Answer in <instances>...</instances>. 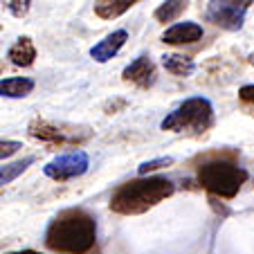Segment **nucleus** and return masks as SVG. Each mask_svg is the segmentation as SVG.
Instances as JSON below:
<instances>
[{
  "label": "nucleus",
  "mask_w": 254,
  "mask_h": 254,
  "mask_svg": "<svg viewBox=\"0 0 254 254\" xmlns=\"http://www.w3.org/2000/svg\"><path fill=\"white\" fill-rule=\"evenodd\" d=\"M155 77H158V72H155V63L151 61V57H137L122 72V79L126 83H133V86L144 88V90L153 86Z\"/></svg>",
  "instance_id": "obj_8"
},
{
  "label": "nucleus",
  "mask_w": 254,
  "mask_h": 254,
  "mask_svg": "<svg viewBox=\"0 0 254 254\" xmlns=\"http://www.w3.org/2000/svg\"><path fill=\"white\" fill-rule=\"evenodd\" d=\"M211 124H214V106H211V101L205 99V97H189L164 117L160 128L200 137L211 128Z\"/></svg>",
  "instance_id": "obj_3"
},
{
  "label": "nucleus",
  "mask_w": 254,
  "mask_h": 254,
  "mask_svg": "<svg viewBox=\"0 0 254 254\" xmlns=\"http://www.w3.org/2000/svg\"><path fill=\"white\" fill-rule=\"evenodd\" d=\"M27 130L32 137L43 139V142H52V144H77L90 137V133H79V128H74V126L52 124V122L41 120V117L29 122Z\"/></svg>",
  "instance_id": "obj_7"
},
{
  "label": "nucleus",
  "mask_w": 254,
  "mask_h": 254,
  "mask_svg": "<svg viewBox=\"0 0 254 254\" xmlns=\"http://www.w3.org/2000/svg\"><path fill=\"white\" fill-rule=\"evenodd\" d=\"M239 99L243 101L245 106H252V108H254V83L241 88V90H239Z\"/></svg>",
  "instance_id": "obj_20"
},
{
  "label": "nucleus",
  "mask_w": 254,
  "mask_h": 254,
  "mask_svg": "<svg viewBox=\"0 0 254 254\" xmlns=\"http://www.w3.org/2000/svg\"><path fill=\"white\" fill-rule=\"evenodd\" d=\"M135 2H139V0H95V14L104 20H113L126 14Z\"/></svg>",
  "instance_id": "obj_13"
},
{
  "label": "nucleus",
  "mask_w": 254,
  "mask_h": 254,
  "mask_svg": "<svg viewBox=\"0 0 254 254\" xmlns=\"http://www.w3.org/2000/svg\"><path fill=\"white\" fill-rule=\"evenodd\" d=\"M88 167H90V158H88L86 151H70V153H63L59 158L50 160L43 167V173L57 183H65V180L83 176Z\"/></svg>",
  "instance_id": "obj_6"
},
{
  "label": "nucleus",
  "mask_w": 254,
  "mask_h": 254,
  "mask_svg": "<svg viewBox=\"0 0 254 254\" xmlns=\"http://www.w3.org/2000/svg\"><path fill=\"white\" fill-rule=\"evenodd\" d=\"M202 39V27L198 23L185 20V23H176L162 34V41L167 45H189Z\"/></svg>",
  "instance_id": "obj_10"
},
{
  "label": "nucleus",
  "mask_w": 254,
  "mask_h": 254,
  "mask_svg": "<svg viewBox=\"0 0 254 254\" xmlns=\"http://www.w3.org/2000/svg\"><path fill=\"white\" fill-rule=\"evenodd\" d=\"M23 149V144L16 142V139H0V160L9 158V155L18 153V151Z\"/></svg>",
  "instance_id": "obj_18"
},
{
  "label": "nucleus",
  "mask_w": 254,
  "mask_h": 254,
  "mask_svg": "<svg viewBox=\"0 0 254 254\" xmlns=\"http://www.w3.org/2000/svg\"><path fill=\"white\" fill-rule=\"evenodd\" d=\"M5 70V61H2V59H0V72Z\"/></svg>",
  "instance_id": "obj_22"
},
{
  "label": "nucleus",
  "mask_w": 254,
  "mask_h": 254,
  "mask_svg": "<svg viewBox=\"0 0 254 254\" xmlns=\"http://www.w3.org/2000/svg\"><path fill=\"white\" fill-rule=\"evenodd\" d=\"M97 243V221L81 207L54 216L45 232V245L59 254H88Z\"/></svg>",
  "instance_id": "obj_1"
},
{
  "label": "nucleus",
  "mask_w": 254,
  "mask_h": 254,
  "mask_svg": "<svg viewBox=\"0 0 254 254\" xmlns=\"http://www.w3.org/2000/svg\"><path fill=\"white\" fill-rule=\"evenodd\" d=\"M176 191V185L164 176H149V178H135L128 180L122 187L115 189V193L111 196V211L122 216H135L144 214L151 207L160 205L162 200H167L171 193Z\"/></svg>",
  "instance_id": "obj_2"
},
{
  "label": "nucleus",
  "mask_w": 254,
  "mask_h": 254,
  "mask_svg": "<svg viewBox=\"0 0 254 254\" xmlns=\"http://www.w3.org/2000/svg\"><path fill=\"white\" fill-rule=\"evenodd\" d=\"M245 180H248V171L232 160L216 158L198 167V185L218 198H227V200L234 198Z\"/></svg>",
  "instance_id": "obj_4"
},
{
  "label": "nucleus",
  "mask_w": 254,
  "mask_h": 254,
  "mask_svg": "<svg viewBox=\"0 0 254 254\" xmlns=\"http://www.w3.org/2000/svg\"><path fill=\"white\" fill-rule=\"evenodd\" d=\"M252 2L254 0H209L205 16L216 27L227 29V32H239L243 27Z\"/></svg>",
  "instance_id": "obj_5"
},
{
  "label": "nucleus",
  "mask_w": 254,
  "mask_h": 254,
  "mask_svg": "<svg viewBox=\"0 0 254 254\" xmlns=\"http://www.w3.org/2000/svg\"><path fill=\"white\" fill-rule=\"evenodd\" d=\"M173 162V158H158V160H151V162H144V164H139V176H146L149 171H155V169H162V167H167V164H171Z\"/></svg>",
  "instance_id": "obj_19"
},
{
  "label": "nucleus",
  "mask_w": 254,
  "mask_h": 254,
  "mask_svg": "<svg viewBox=\"0 0 254 254\" xmlns=\"http://www.w3.org/2000/svg\"><path fill=\"white\" fill-rule=\"evenodd\" d=\"M128 41V32L126 29H115L113 34H108L106 39H101L97 45L90 48V57L95 59L97 63H106L115 59L120 54V50L124 48V43Z\"/></svg>",
  "instance_id": "obj_9"
},
{
  "label": "nucleus",
  "mask_w": 254,
  "mask_h": 254,
  "mask_svg": "<svg viewBox=\"0 0 254 254\" xmlns=\"http://www.w3.org/2000/svg\"><path fill=\"white\" fill-rule=\"evenodd\" d=\"M162 65H164V70L171 72V74H176V77H189V74L196 70L193 59L185 57V54H164Z\"/></svg>",
  "instance_id": "obj_14"
},
{
  "label": "nucleus",
  "mask_w": 254,
  "mask_h": 254,
  "mask_svg": "<svg viewBox=\"0 0 254 254\" xmlns=\"http://www.w3.org/2000/svg\"><path fill=\"white\" fill-rule=\"evenodd\" d=\"M250 63H252V65H254V52L250 54Z\"/></svg>",
  "instance_id": "obj_23"
},
{
  "label": "nucleus",
  "mask_w": 254,
  "mask_h": 254,
  "mask_svg": "<svg viewBox=\"0 0 254 254\" xmlns=\"http://www.w3.org/2000/svg\"><path fill=\"white\" fill-rule=\"evenodd\" d=\"M7 59L18 67L34 65V61H36V45H34V41L29 39V36L16 39V43L11 45L9 52H7Z\"/></svg>",
  "instance_id": "obj_11"
},
{
  "label": "nucleus",
  "mask_w": 254,
  "mask_h": 254,
  "mask_svg": "<svg viewBox=\"0 0 254 254\" xmlns=\"http://www.w3.org/2000/svg\"><path fill=\"white\" fill-rule=\"evenodd\" d=\"M187 9V0H164L162 5L155 9V20L158 23H173V20L178 18V16L183 14V11Z\"/></svg>",
  "instance_id": "obj_15"
},
{
  "label": "nucleus",
  "mask_w": 254,
  "mask_h": 254,
  "mask_svg": "<svg viewBox=\"0 0 254 254\" xmlns=\"http://www.w3.org/2000/svg\"><path fill=\"white\" fill-rule=\"evenodd\" d=\"M29 5H32V0H7V7H9V11L16 16V18L27 16L29 14Z\"/></svg>",
  "instance_id": "obj_17"
},
{
  "label": "nucleus",
  "mask_w": 254,
  "mask_h": 254,
  "mask_svg": "<svg viewBox=\"0 0 254 254\" xmlns=\"http://www.w3.org/2000/svg\"><path fill=\"white\" fill-rule=\"evenodd\" d=\"M9 254H41V252H34V250H20V252H9Z\"/></svg>",
  "instance_id": "obj_21"
},
{
  "label": "nucleus",
  "mask_w": 254,
  "mask_h": 254,
  "mask_svg": "<svg viewBox=\"0 0 254 254\" xmlns=\"http://www.w3.org/2000/svg\"><path fill=\"white\" fill-rule=\"evenodd\" d=\"M34 164V155H27V158L18 160V162H11V164H5V167H0V187H5V185L14 183L16 178L20 173H25L29 167Z\"/></svg>",
  "instance_id": "obj_16"
},
{
  "label": "nucleus",
  "mask_w": 254,
  "mask_h": 254,
  "mask_svg": "<svg viewBox=\"0 0 254 254\" xmlns=\"http://www.w3.org/2000/svg\"><path fill=\"white\" fill-rule=\"evenodd\" d=\"M34 90V81L27 77H7L0 79V97L9 99H23Z\"/></svg>",
  "instance_id": "obj_12"
}]
</instances>
